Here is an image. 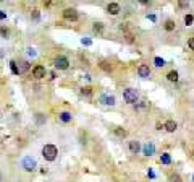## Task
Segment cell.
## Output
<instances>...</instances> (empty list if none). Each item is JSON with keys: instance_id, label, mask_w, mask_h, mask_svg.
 I'll list each match as a JSON object with an SVG mask.
<instances>
[{"instance_id": "cell-5", "label": "cell", "mask_w": 194, "mask_h": 182, "mask_svg": "<svg viewBox=\"0 0 194 182\" xmlns=\"http://www.w3.org/2000/svg\"><path fill=\"white\" fill-rule=\"evenodd\" d=\"M23 168H24L26 171H34L36 169V161H34L31 156L23 158Z\"/></svg>"}, {"instance_id": "cell-29", "label": "cell", "mask_w": 194, "mask_h": 182, "mask_svg": "<svg viewBox=\"0 0 194 182\" xmlns=\"http://www.w3.org/2000/svg\"><path fill=\"white\" fill-rule=\"evenodd\" d=\"M178 5H180V8H188L189 7V2H180Z\"/></svg>"}, {"instance_id": "cell-21", "label": "cell", "mask_w": 194, "mask_h": 182, "mask_svg": "<svg viewBox=\"0 0 194 182\" xmlns=\"http://www.w3.org/2000/svg\"><path fill=\"white\" fill-rule=\"evenodd\" d=\"M170 182H183V180H181V177L178 174H172L170 176Z\"/></svg>"}, {"instance_id": "cell-32", "label": "cell", "mask_w": 194, "mask_h": 182, "mask_svg": "<svg viewBox=\"0 0 194 182\" xmlns=\"http://www.w3.org/2000/svg\"><path fill=\"white\" fill-rule=\"evenodd\" d=\"M147 176H149L151 179H154V177H155V174H154V171H152V169H149V171H147Z\"/></svg>"}, {"instance_id": "cell-22", "label": "cell", "mask_w": 194, "mask_h": 182, "mask_svg": "<svg viewBox=\"0 0 194 182\" xmlns=\"http://www.w3.org/2000/svg\"><path fill=\"white\" fill-rule=\"evenodd\" d=\"M115 133L118 135V136H126V130H123V129H115Z\"/></svg>"}, {"instance_id": "cell-33", "label": "cell", "mask_w": 194, "mask_h": 182, "mask_svg": "<svg viewBox=\"0 0 194 182\" xmlns=\"http://www.w3.org/2000/svg\"><path fill=\"white\" fill-rule=\"evenodd\" d=\"M147 18H149L151 21H157V16L155 15H147Z\"/></svg>"}, {"instance_id": "cell-18", "label": "cell", "mask_w": 194, "mask_h": 182, "mask_svg": "<svg viewBox=\"0 0 194 182\" xmlns=\"http://www.w3.org/2000/svg\"><path fill=\"white\" fill-rule=\"evenodd\" d=\"M10 67H11V73H13V75H20V72H18V64H16L15 60L10 62Z\"/></svg>"}, {"instance_id": "cell-11", "label": "cell", "mask_w": 194, "mask_h": 182, "mask_svg": "<svg viewBox=\"0 0 194 182\" xmlns=\"http://www.w3.org/2000/svg\"><path fill=\"white\" fill-rule=\"evenodd\" d=\"M163 127H165V130H167V132H175V130L178 129V124H176L175 121H167Z\"/></svg>"}, {"instance_id": "cell-24", "label": "cell", "mask_w": 194, "mask_h": 182, "mask_svg": "<svg viewBox=\"0 0 194 182\" xmlns=\"http://www.w3.org/2000/svg\"><path fill=\"white\" fill-rule=\"evenodd\" d=\"M102 28H104L102 23H94V31L95 33H102Z\"/></svg>"}, {"instance_id": "cell-20", "label": "cell", "mask_w": 194, "mask_h": 182, "mask_svg": "<svg viewBox=\"0 0 194 182\" xmlns=\"http://www.w3.org/2000/svg\"><path fill=\"white\" fill-rule=\"evenodd\" d=\"M192 21H194V16H192V15H186V16H185V23H186V26L192 25Z\"/></svg>"}, {"instance_id": "cell-27", "label": "cell", "mask_w": 194, "mask_h": 182, "mask_svg": "<svg viewBox=\"0 0 194 182\" xmlns=\"http://www.w3.org/2000/svg\"><path fill=\"white\" fill-rule=\"evenodd\" d=\"M32 20L34 21H39V10H34L32 11Z\"/></svg>"}, {"instance_id": "cell-17", "label": "cell", "mask_w": 194, "mask_h": 182, "mask_svg": "<svg viewBox=\"0 0 194 182\" xmlns=\"http://www.w3.org/2000/svg\"><path fill=\"white\" fill-rule=\"evenodd\" d=\"M167 78L170 80V81H178V72H176V70H172V72H170L168 73V75H167Z\"/></svg>"}, {"instance_id": "cell-3", "label": "cell", "mask_w": 194, "mask_h": 182, "mask_svg": "<svg viewBox=\"0 0 194 182\" xmlns=\"http://www.w3.org/2000/svg\"><path fill=\"white\" fill-rule=\"evenodd\" d=\"M54 64H55V68H58V70H66L70 62H68L66 57H57Z\"/></svg>"}, {"instance_id": "cell-13", "label": "cell", "mask_w": 194, "mask_h": 182, "mask_svg": "<svg viewBox=\"0 0 194 182\" xmlns=\"http://www.w3.org/2000/svg\"><path fill=\"white\" fill-rule=\"evenodd\" d=\"M58 117H60V121L65 122V124H66V122H71V114H70V112H60Z\"/></svg>"}, {"instance_id": "cell-10", "label": "cell", "mask_w": 194, "mask_h": 182, "mask_svg": "<svg viewBox=\"0 0 194 182\" xmlns=\"http://www.w3.org/2000/svg\"><path fill=\"white\" fill-rule=\"evenodd\" d=\"M107 11L110 15H118L120 13V5L115 3V2H112V3H108V7H107Z\"/></svg>"}, {"instance_id": "cell-8", "label": "cell", "mask_w": 194, "mask_h": 182, "mask_svg": "<svg viewBox=\"0 0 194 182\" xmlns=\"http://www.w3.org/2000/svg\"><path fill=\"white\" fill-rule=\"evenodd\" d=\"M100 102L105 106H115V98H113V96H108V94H102Z\"/></svg>"}, {"instance_id": "cell-15", "label": "cell", "mask_w": 194, "mask_h": 182, "mask_svg": "<svg viewBox=\"0 0 194 182\" xmlns=\"http://www.w3.org/2000/svg\"><path fill=\"white\" fill-rule=\"evenodd\" d=\"M160 163L162 164H170L172 163V156H170L168 153H163V155L160 156Z\"/></svg>"}, {"instance_id": "cell-30", "label": "cell", "mask_w": 194, "mask_h": 182, "mask_svg": "<svg viewBox=\"0 0 194 182\" xmlns=\"http://www.w3.org/2000/svg\"><path fill=\"white\" fill-rule=\"evenodd\" d=\"M188 46L191 47V50H194V38H191L189 41H188Z\"/></svg>"}, {"instance_id": "cell-9", "label": "cell", "mask_w": 194, "mask_h": 182, "mask_svg": "<svg viewBox=\"0 0 194 182\" xmlns=\"http://www.w3.org/2000/svg\"><path fill=\"white\" fill-rule=\"evenodd\" d=\"M32 75L36 77V78H44L45 77V68L42 65H37V67H34V70H32Z\"/></svg>"}, {"instance_id": "cell-36", "label": "cell", "mask_w": 194, "mask_h": 182, "mask_svg": "<svg viewBox=\"0 0 194 182\" xmlns=\"http://www.w3.org/2000/svg\"><path fill=\"white\" fill-rule=\"evenodd\" d=\"M192 179H194V176H192Z\"/></svg>"}, {"instance_id": "cell-35", "label": "cell", "mask_w": 194, "mask_h": 182, "mask_svg": "<svg viewBox=\"0 0 194 182\" xmlns=\"http://www.w3.org/2000/svg\"><path fill=\"white\" fill-rule=\"evenodd\" d=\"M5 18H7V15H5L3 11H2V13H0V20H5Z\"/></svg>"}, {"instance_id": "cell-7", "label": "cell", "mask_w": 194, "mask_h": 182, "mask_svg": "<svg viewBox=\"0 0 194 182\" xmlns=\"http://www.w3.org/2000/svg\"><path fill=\"white\" fill-rule=\"evenodd\" d=\"M142 151H144L146 156H152L154 153H155V146H154L152 141H149V143H146L144 146H142Z\"/></svg>"}, {"instance_id": "cell-19", "label": "cell", "mask_w": 194, "mask_h": 182, "mask_svg": "<svg viewBox=\"0 0 194 182\" xmlns=\"http://www.w3.org/2000/svg\"><path fill=\"white\" fill-rule=\"evenodd\" d=\"M154 64H155L157 67H163L165 65V60L162 59V57H155V59H154Z\"/></svg>"}, {"instance_id": "cell-4", "label": "cell", "mask_w": 194, "mask_h": 182, "mask_svg": "<svg viewBox=\"0 0 194 182\" xmlns=\"http://www.w3.org/2000/svg\"><path fill=\"white\" fill-rule=\"evenodd\" d=\"M63 16H65V20L76 21V20H78V11H76L75 8H65V10H63Z\"/></svg>"}, {"instance_id": "cell-2", "label": "cell", "mask_w": 194, "mask_h": 182, "mask_svg": "<svg viewBox=\"0 0 194 182\" xmlns=\"http://www.w3.org/2000/svg\"><path fill=\"white\" fill-rule=\"evenodd\" d=\"M123 99L128 102V104H136V101H138V91L134 88H128L125 89L123 93Z\"/></svg>"}, {"instance_id": "cell-25", "label": "cell", "mask_w": 194, "mask_h": 182, "mask_svg": "<svg viewBox=\"0 0 194 182\" xmlns=\"http://www.w3.org/2000/svg\"><path fill=\"white\" fill-rule=\"evenodd\" d=\"M0 34H2L3 38H8V34H10V31L7 30V28H0Z\"/></svg>"}, {"instance_id": "cell-16", "label": "cell", "mask_w": 194, "mask_h": 182, "mask_svg": "<svg viewBox=\"0 0 194 182\" xmlns=\"http://www.w3.org/2000/svg\"><path fill=\"white\" fill-rule=\"evenodd\" d=\"M163 28L167 31H173L175 30V21L173 20H167V21H165V25H163Z\"/></svg>"}, {"instance_id": "cell-1", "label": "cell", "mask_w": 194, "mask_h": 182, "mask_svg": "<svg viewBox=\"0 0 194 182\" xmlns=\"http://www.w3.org/2000/svg\"><path fill=\"white\" fill-rule=\"evenodd\" d=\"M58 155V151H57V146L55 145H45L42 148V156L44 159H47V161H54Z\"/></svg>"}, {"instance_id": "cell-28", "label": "cell", "mask_w": 194, "mask_h": 182, "mask_svg": "<svg viewBox=\"0 0 194 182\" xmlns=\"http://www.w3.org/2000/svg\"><path fill=\"white\" fill-rule=\"evenodd\" d=\"M100 67L104 68V70H107V72H110V70H112V67H108V65H107V62H102Z\"/></svg>"}, {"instance_id": "cell-31", "label": "cell", "mask_w": 194, "mask_h": 182, "mask_svg": "<svg viewBox=\"0 0 194 182\" xmlns=\"http://www.w3.org/2000/svg\"><path fill=\"white\" fill-rule=\"evenodd\" d=\"M36 54H37V52H36V50H34V49H31V47H29V49H28V55H31V57H34V55H36Z\"/></svg>"}, {"instance_id": "cell-14", "label": "cell", "mask_w": 194, "mask_h": 182, "mask_svg": "<svg viewBox=\"0 0 194 182\" xmlns=\"http://www.w3.org/2000/svg\"><path fill=\"white\" fill-rule=\"evenodd\" d=\"M28 68H29V64H28V62H20V65H18L20 75H21V73H26V72H28Z\"/></svg>"}, {"instance_id": "cell-6", "label": "cell", "mask_w": 194, "mask_h": 182, "mask_svg": "<svg viewBox=\"0 0 194 182\" xmlns=\"http://www.w3.org/2000/svg\"><path fill=\"white\" fill-rule=\"evenodd\" d=\"M138 73H139L141 78H149V77H151V68L142 64V65H139V68H138Z\"/></svg>"}, {"instance_id": "cell-26", "label": "cell", "mask_w": 194, "mask_h": 182, "mask_svg": "<svg viewBox=\"0 0 194 182\" xmlns=\"http://www.w3.org/2000/svg\"><path fill=\"white\" fill-rule=\"evenodd\" d=\"M81 44H83V46H91V44H92V41H91V39H88V38H83V39H81Z\"/></svg>"}, {"instance_id": "cell-12", "label": "cell", "mask_w": 194, "mask_h": 182, "mask_svg": "<svg viewBox=\"0 0 194 182\" xmlns=\"http://www.w3.org/2000/svg\"><path fill=\"white\" fill-rule=\"evenodd\" d=\"M129 150H131V153L138 155V153L141 151V143L139 141H129Z\"/></svg>"}, {"instance_id": "cell-23", "label": "cell", "mask_w": 194, "mask_h": 182, "mask_svg": "<svg viewBox=\"0 0 194 182\" xmlns=\"http://www.w3.org/2000/svg\"><path fill=\"white\" fill-rule=\"evenodd\" d=\"M81 93H83V94H86V96H89L91 93H92V88H91V86H84V88L81 89Z\"/></svg>"}, {"instance_id": "cell-34", "label": "cell", "mask_w": 194, "mask_h": 182, "mask_svg": "<svg viewBox=\"0 0 194 182\" xmlns=\"http://www.w3.org/2000/svg\"><path fill=\"white\" fill-rule=\"evenodd\" d=\"M157 129H159V130H162V129H165V127H163V125H162L160 122H157Z\"/></svg>"}]
</instances>
